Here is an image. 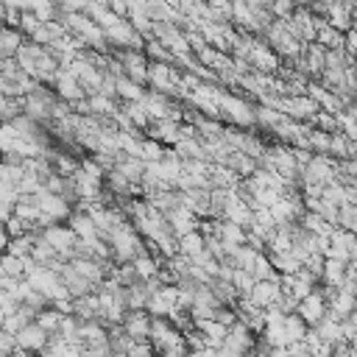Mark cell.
<instances>
[{
    "label": "cell",
    "mask_w": 357,
    "mask_h": 357,
    "mask_svg": "<svg viewBox=\"0 0 357 357\" xmlns=\"http://www.w3.org/2000/svg\"><path fill=\"white\" fill-rule=\"evenodd\" d=\"M145 139H153V142H159L162 148H173V145L181 139L178 123H173V120H153V123L145 128Z\"/></svg>",
    "instance_id": "obj_8"
},
{
    "label": "cell",
    "mask_w": 357,
    "mask_h": 357,
    "mask_svg": "<svg viewBox=\"0 0 357 357\" xmlns=\"http://www.w3.org/2000/svg\"><path fill=\"white\" fill-rule=\"evenodd\" d=\"M20 137H17V131L8 126V123H0V156H6V153H11L14 151V142H17Z\"/></svg>",
    "instance_id": "obj_31"
},
{
    "label": "cell",
    "mask_w": 357,
    "mask_h": 357,
    "mask_svg": "<svg viewBox=\"0 0 357 357\" xmlns=\"http://www.w3.org/2000/svg\"><path fill=\"white\" fill-rule=\"evenodd\" d=\"M114 170L128 181V184H139L142 181V173H145V162L142 159H134V156H117V165Z\"/></svg>",
    "instance_id": "obj_14"
},
{
    "label": "cell",
    "mask_w": 357,
    "mask_h": 357,
    "mask_svg": "<svg viewBox=\"0 0 357 357\" xmlns=\"http://www.w3.org/2000/svg\"><path fill=\"white\" fill-rule=\"evenodd\" d=\"M215 237L226 245H245V229L234 226V223H226V220H218V231Z\"/></svg>",
    "instance_id": "obj_20"
},
{
    "label": "cell",
    "mask_w": 357,
    "mask_h": 357,
    "mask_svg": "<svg viewBox=\"0 0 357 357\" xmlns=\"http://www.w3.org/2000/svg\"><path fill=\"white\" fill-rule=\"evenodd\" d=\"M142 98H145V86L128 81L126 75L114 81V100L117 103H139Z\"/></svg>",
    "instance_id": "obj_13"
},
{
    "label": "cell",
    "mask_w": 357,
    "mask_h": 357,
    "mask_svg": "<svg viewBox=\"0 0 357 357\" xmlns=\"http://www.w3.org/2000/svg\"><path fill=\"white\" fill-rule=\"evenodd\" d=\"M162 156H165V148H162L159 142L142 137V142H139V159H142L145 165H151V162H159Z\"/></svg>",
    "instance_id": "obj_28"
},
{
    "label": "cell",
    "mask_w": 357,
    "mask_h": 357,
    "mask_svg": "<svg viewBox=\"0 0 357 357\" xmlns=\"http://www.w3.org/2000/svg\"><path fill=\"white\" fill-rule=\"evenodd\" d=\"M176 245H178V254H181L187 262L204 254V237H201L198 231H190V234L178 237V240H176Z\"/></svg>",
    "instance_id": "obj_17"
},
{
    "label": "cell",
    "mask_w": 357,
    "mask_h": 357,
    "mask_svg": "<svg viewBox=\"0 0 357 357\" xmlns=\"http://www.w3.org/2000/svg\"><path fill=\"white\" fill-rule=\"evenodd\" d=\"M112 59L120 61L123 75L139 86H145V70H148V59L137 50H112Z\"/></svg>",
    "instance_id": "obj_3"
},
{
    "label": "cell",
    "mask_w": 357,
    "mask_h": 357,
    "mask_svg": "<svg viewBox=\"0 0 357 357\" xmlns=\"http://www.w3.org/2000/svg\"><path fill=\"white\" fill-rule=\"evenodd\" d=\"M329 357H354V349L340 343V346H335V349H332V354H329Z\"/></svg>",
    "instance_id": "obj_36"
},
{
    "label": "cell",
    "mask_w": 357,
    "mask_h": 357,
    "mask_svg": "<svg viewBox=\"0 0 357 357\" xmlns=\"http://www.w3.org/2000/svg\"><path fill=\"white\" fill-rule=\"evenodd\" d=\"M251 215H254V212L245 206V201H240L234 192H229V201H226V206H223V220H226V223H234V226H240V229L248 231Z\"/></svg>",
    "instance_id": "obj_10"
},
{
    "label": "cell",
    "mask_w": 357,
    "mask_h": 357,
    "mask_svg": "<svg viewBox=\"0 0 357 357\" xmlns=\"http://www.w3.org/2000/svg\"><path fill=\"white\" fill-rule=\"evenodd\" d=\"M229 284L234 287V293H237L240 298H245V296L251 293V287H254V276L245 273V271H240V268H234L231 276H229Z\"/></svg>",
    "instance_id": "obj_26"
},
{
    "label": "cell",
    "mask_w": 357,
    "mask_h": 357,
    "mask_svg": "<svg viewBox=\"0 0 357 357\" xmlns=\"http://www.w3.org/2000/svg\"><path fill=\"white\" fill-rule=\"evenodd\" d=\"M343 271H346V262L324 259V268H321L318 284H321V287H332V290H337V287L343 284Z\"/></svg>",
    "instance_id": "obj_15"
},
{
    "label": "cell",
    "mask_w": 357,
    "mask_h": 357,
    "mask_svg": "<svg viewBox=\"0 0 357 357\" xmlns=\"http://www.w3.org/2000/svg\"><path fill=\"white\" fill-rule=\"evenodd\" d=\"M268 259H271V268L276 276H296L301 271V265L293 254H268Z\"/></svg>",
    "instance_id": "obj_19"
},
{
    "label": "cell",
    "mask_w": 357,
    "mask_h": 357,
    "mask_svg": "<svg viewBox=\"0 0 357 357\" xmlns=\"http://www.w3.org/2000/svg\"><path fill=\"white\" fill-rule=\"evenodd\" d=\"M120 329L134 340V343H145L151 340V315L145 310H131L123 315Z\"/></svg>",
    "instance_id": "obj_5"
},
{
    "label": "cell",
    "mask_w": 357,
    "mask_h": 357,
    "mask_svg": "<svg viewBox=\"0 0 357 357\" xmlns=\"http://www.w3.org/2000/svg\"><path fill=\"white\" fill-rule=\"evenodd\" d=\"M301 321H304V326H315L324 315H326V296H324V287L318 284L310 296H304L298 304H296V310H293Z\"/></svg>",
    "instance_id": "obj_2"
},
{
    "label": "cell",
    "mask_w": 357,
    "mask_h": 357,
    "mask_svg": "<svg viewBox=\"0 0 357 357\" xmlns=\"http://www.w3.org/2000/svg\"><path fill=\"white\" fill-rule=\"evenodd\" d=\"M139 103H142V109H145V114H148L151 123H153V120H167V117H170V106H173V100L165 98V95H159V92H153V89H145V98H142Z\"/></svg>",
    "instance_id": "obj_9"
},
{
    "label": "cell",
    "mask_w": 357,
    "mask_h": 357,
    "mask_svg": "<svg viewBox=\"0 0 357 357\" xmlns=\"http://www.w3.org/2000/svg\"><path fill=\"white\" fill-rule=\"evenodd\" d=\"M14 349H17L14 337H11V335H6V332L0 329V354H14Z\"/></svg>",
    "instance_id": "obj_35"
},
{
    "label": "cell",
    "mask_w": 357,
    "mask_h": 357,
    "mask_svg": "<svg viewBox=\"0 0 357 357\" xmlns=\"http://www.w3.org/2000/svg\"><path fill=\"white\" fill-rule=\"evenodd\" d=\"M337 229H343V231H351V234H354V229H357V212H354V206H351V204L337 206Z\"/></svg>",
    "instance_id": "obj_29"
},
{
    "label": "cell",
    "mask_w": 357,
    "mask_h": 357,
    "mask_svg": "<svg viewBox=\"0 0 357 357\" xmlns=\"http://www.w3.org/2000/svg\"><path fill=\"white\" fill-rule=\"evenodd\" d=\"M59 321H61V315H59L53 307H45V310H39V312L33 315V324H36L45 335H56V332H59Z\"/></svg>",
    "instance_id": "obj_24"
},
{
    "label": "cell",
    "mask_w": 357,
    "mask_h": 357,
    "mask_svg": "<svg viewBox=\"0 0 357 357\" xmlns=\"http://www.w3.org/2000/svg\"><path fill=\"white\" fill-rule=\"evenodd\" d=\"M106 8L117 17V20H128V3H120V0H112V3H106Z\"/></svg>",
    "instance_id": "obj_34"
},
{
    "label": "cell",
    "mask_w": 357,
    "mask_h": 357,
    "mask_svg": "<svg viewBox=\"0 0 357 357\" xmlns=\"http://www.w3.org/2000/svg\"><path fill=\"white\" fill-rule=\"evenodd\" d=\"M47 337H50V335H45V332L31 321L28 326H22V329L14 335V343H17V349H22V351H28V354H39V351L47 349Z\"/></svg>",
    "instance_id": "obj_6"
},
{
    "label": "cell",
    "mask_w": 357,
    "mask_h": 357,
    "mask_svg": "<svg viewBox=\"0 0 357 357\" xmlns=\"http://www.w3.org/2000/svg\"><path fill=\"white\" fill-rule=\"evenodd\" d=\"M64 226H67V229L75 234V240H84V243H86V240H95V237H98L95 223H92V220L84 215V212H75V209H73Z\"/></svg>",
    "instance_id": "obj_12"
},
{
    "label": "cell",
    "mask_w": 357,
    "mask_h": 357,
    "mask_svg": "<svg viewBox=\"0 0 357 357\" xmlns=\"http://www.w3.org/2000/svg\"><path fill=\"white\" fill-rule=\"evenodd\" d=\"M22 45H25V36L17 28H0V61L14 59Z\"/></svg>",
    "instance_id": "obj_16"
},
{
    "label": "cell",
    "mask_w": 357,
    "mask_h": 357,
    "mask_svg": "<svg viewBox=\"0 0 357 357\" xmlns=\"http://www.w3.org/2000/svg\"><path fill=\"white\" fill-rule=\"evenodd\" d=\"M86 106H89V117H112L120 109L117 100L103 98V95H86Z\"/></svg>",
    "instance_id": "obj_18"
},
{
    "label": "cell",
    "mask_w": 357,
    "mask_h": 357,
    "mask_svg": "<svg viewBox=\"0 0 357 357\" xmlns=\"http://www.w3.org/2000/svg\"><path fill=\"white\" fill-rule=\"evenodd\" d=\"M126 357H156V351H153L151 340H145V343H134L131 340V346L126 349Z\"/></svg>",
    "instance_id": "obj_33"
},
{
    "label": "cell",
    "mask_w": 357,
    "mask_h": 357,
    "mask_svg": "<svg viewBox=\"0 0 357 357\" xmlns=\"http://www.w3.org/2000/svg\"><path fill=\"white\" fill-rule=\"evenodd\" d=\"M50 89H53V95H56L59 100H64L67 106H70V103H75V100H84V98H86V95H84V89L78 86V81H75L67 70H59V73H56V81H53V86H50Z\"/></svg>",
    "instance_id": "obj_7"
},
{
    "label": "cell",
    "mask_w": 357,
    "mask_h": 357,
    "mask_svg": "<svg viewBox=\"0 0 357 357\" xmlns=\"http://www.w3.org/2000/svg\"><path fill=\"white\" fill-rule=\"evenodd\" d=\"M257 310H265V307H271L276 298H279V284L276 282H254V287H251V293L245 296Z\"/></svg>",
    "instance_id": "obj_11"
},
{
    "label": "cell",
    "mask_w": 357,
    "mask_h": 357,
    "mask_svg": "<svg viewBox=\"0 0 357 357\" xmlns=\"http://www.w3.org/2000/svg\"><path fill=\"white\" fill-rule=\"evenodd\" d=\"M42 25L45 22H50V20H59V11H56V6L53 3H31V8H28Z\"/></svg>",
    "instance_id": "obj_30"
},
{
    "label": "cell",
    "mask_w": 357,
    "mask_h": 357,
    "mask_svg": "<svg viewBox=\"0 0 357 357\" xmlns=\"http://www.w3.org/2000/svg\"><path fill=\"white\" fill-rule=\"evenodd\" d=\"M212 321H215V324H220L223 329H229V326H234V324H237V312H234L231 307H218V310H215V315H212Z\"/></svg>",
    "instance_id": "obj_32"
},
{
    "label": "cell",
    "mask_w": 357,
    "mask_h": 357,
    "mask_svg": "<svg viewBox=\"0 0 357 357\" xmlns=\"http://www.w3.org/2000/svg\"><path fill=\"white\" fill-rule=\"evenodd\" d=\"M39 237L59 254V259H64V262H70L73 259V251H75V234L67 229V226H61V223H53V226H47V229H42L39 231Z\"/></svg>",
    "instance_id": "obj_1"
},
{
    "label": "cell",
    "mask_w": 357,
    "mask_h": 357,
    "mask_svg": "<svg viewBox=\"0 0 357 357\" xmlns=\"http://www.w3.org/2000/svg\"><path fill=\"white\" fill-rule=\"evenodd\" d=\"M33 201H36V206H39V215H42V218H47V220H53V223L67 220V218H70V212H73V206H70L64 198L50 195V192H45V190H39V192L33 195Z\"/></svg>",
    "instance_id": "obj_4"
},
{
    "label": "cell",
    "mask_w": 357,
    "mask_h": 357,
    "mask_svg": "<svg viewBox=\"0 0 357 357\" xmlns=\"http://www.w3.org/2000/svg\"><path fill=\"white\" fill-rule=\"evenodd\" d=\"M131 265H134V271H137V276H139L142 282L156 279V273H159V268H162V262H156V259H153V257H148V254H142V257L131 259Z\"/></svg>",
    "instance_id": "obj_25"
},
{
    "label": "cell",
    "mask_w": 357,
    "mask_h": 357,
    "mask_svg": "<svg viewBox=\"0 0 357 357\" xmlns=\"http://www.w3.org/2000/svg\"><path fill=\"white\" fill-rule=\"evenodd\" d=\"M36 231H31V234H22V237H14V240H8V245H6V254L8 257H17V259H25V257H31V248H33V243H36Z\"/></svg>",
    "instance_id": "obj_22"
},
{
    "label": "cell",
    "mask_w": 357,
    "mask_h": 357,
    "mask_svg": "<svg viewBox=\"0 0 357 357\" xmlns=\"http://www.w3.org/2000/svg\"><path fill=\"white\" fill-rule=\"evenodd\" d=\"M3 229H6V234H8V240H14V237H22V234H31V231H36V226L33 223H28V220H20V218H8L6 223H3ZM39 234V231H36Z\"/></svg>",
    "instance_id": "obj_27"
},
{
    "label": "cell",
    "mask_w": 357,
    "mask_h": 357,
    "mask_svg": "<svg viewBox=\"0 0 357 357\" xmlns=\"http://www.w3.org/2000/svg\"><path fill=\"white\" fill-rule=\"evenodd\" d=\"M3 276H6V273H3V265H0V279H3Z\"/></svg>",
    "instance_id": "obj_37"
},
{
    "label": "cell",
    "mask_w": 357,
    "mask_h": 357,
    "mask_svg": "<svg viewBox=\"0 0 357 357\" xmlns=\"http://www.w3.org/2000/svg\"><path fill=\"white\" fill-rule=\"evenodd\" d=\"M332 159H354V142H349L340 131L329 134V153Z\"/></svg>",
    "instance_id": "obj_21"
},
{
    "label": "cell",
    "mask_w": 357,
    "mask_h": 357,
    "mask_svg": "<svg viewBox=\"0 0 357 357\" xmlns=\"http://www.w3.org/2000/svg\"><path fill=\"white\" fill-rule=\"evenodd\" d=\"M282 332H284V340H287V343H296V340L304 337L307 326H304V321H301L296 312H287V315L282 318Z\"/></svg>",
    "instance_id": "obj_23"
}]
</instances>
